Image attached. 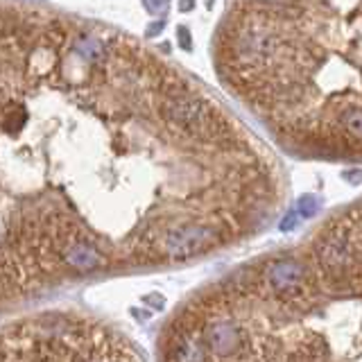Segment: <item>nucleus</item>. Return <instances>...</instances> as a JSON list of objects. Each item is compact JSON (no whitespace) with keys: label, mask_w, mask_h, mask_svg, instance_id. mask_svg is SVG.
<instances>
[{"label":"nucleus","mask_w":362,"mask_h":362,"mask_svg":"<svg viewBox=\"0 0 362 362\" xmlns=\"http://www.w3.org/2000/svg\"><path fill=\"white\" fill-rule=\"evenodd\" d=\"M59 256H62V261L68 268L77 272H93L102 268V263H105L100 251L82 238H68L66 242H62L59 245Z\"/></svg>","instance_id":"obj_8"},{"label":"nucleus","mask_w":362,"mask_h":362,"mask_svg":"<svg viewBox=\"0 0 362 362\" xmlns=\"http://www.w3.org/2000/svg\"><path fill=\"white\" fill-rule=\"evenodd\" d=\"M317 265L326 276L342 279L356 265V247L346 229H333L317 245Z\"/></svg>","instance_id":"obj_6"},{"label":"nucleus","mask_w":362,"mask_h":362,"mask_svg":"<svg viewBox=\"0 0 362 362\" xmlns=\"http://www.w3.org/2000/svg\"><path fill=\"white\" fill-rule=\"evenodd\" d=\"M263 285L279 299H301L308 290V270L297 258H276L263 268Z\"/></svg>","instance_id":"obj_5"},{"label":"nucleus","mask_w":362,"mask_h":362,"mask_svg":"<svg viewBox=\"0 0 362 362\" xmlns=\"http://www.w3.org/2000/svg\"><path fill=\"white\" fill-rule=\"evenodd\" d=\"M206 5H209V7H213V0H206Z\"/></svg>","instance_id":"obj_19"},{"label":"nucleus","mask_w":362,"mask_h":362,"mask_svg":"<svg viewBox=\"0 0 362 362\" xmlns=\"http://www.w3.org/2000/svg\"><path fill=\"white\" fill-rule=\"evenodd\" d=\"M0 362H138L114 331L50 313L0 328Z\"/></svg>","instance_id":"obj_1"},{"label":"nucleus","mask_w":362,"mask_h":362,"mask_svg":"<svg viewBox=\"0 0 362 362\" xmlns=\"http://www.w3.org/2000/svg\"><path fill=\"white\" fill-rule=\"evenodd\" d=\"M168 362H211L204 335L197 326L172 328L168 339Z\"/></svg>","instance_id":"obj_7"},{"label":"nucleus","mask_w":362,"mask_h":362,"mask_svg":"<svg viewBox=\"0 0 362 362\" xmlns=\"http://www.w3.org/2000/svg\"><path fill=\"white\" fill-rule=\"evenodd\" d=\"M294 211H297L304 220L313 218V216H317V211H320V199H317L315 195H301L297 199V204H294Z\"/></svg>","instance_id":"obj_11"},{"label":"nucleus","mask_w":362,"mask_h":362,"mask_svg":"<svg viewBox=\"0 0 362 362\" xmlns=\"http://www.w3.org/2000/svg\"><path fill=\"white\" fill-rule=\"evenodd\" d=\"M249 3H256L261 7H270V10H287V7L294 5V0H249Z\"/></svg>","instance_id":"obj_13"},{"label":"nucleus","mask_w":362,"mask_h":362,"mask_svg":"<svg viewBox=\"0 0 362 362\" xmlns=\"http://www.w3.org/2000/svg\"><path fill=\"white\" fill-rule=\"evenodd\" d=\"M143 5L150 14H166L168 10V0H143Z\"/></svg>","instance_id":"obj_14"},{"label":"nucleus","mask_w":362,"mask_h":362,"mask_svg":"<svg viewBox=\"0 0 362 362\" xmlns=\"http://www.w3.org/2000/svg\"><path fill=\"white\" fill-rule=\"evenodd\" d=\"M301 220H304V218H301L297 211H292V213H287V216H285L283 220H281L279 229H281V231H292V229H297V227H299Z\"/></svg>","instance_id":"obj_12"},{"label":"nucleus","mask_w":362,"mask_h":362,"mask_svg":"<svg viewBox=\"0 0 362 362\" xmlns=\"http://www.w3.org/2000/svg\"><path fill=\"white\" fill-rule=\"evenodd\" d=\"M164 27H166L164 21H157V23H152L150 27H147V36H157Z\"/></svg>","instance_id":"obj_16"},{"label":"nucleus","mask_w":362,"mask_h":362,"mask_svg":"<svg viewBox=\"0 0 362 362\" xmlns=\"http://www.w3.org/2000/svg\"><path fill=\"white\" fill-rule=\"evenodd\" d=\"M283 46L281 32L263 18L242 21L231 32V50L233 57L242 64H265L274 59Z\"/></svg>","instance_id":"obj_3"},{"label":"nucleus","mask_w":362,"mask_h":362,"mask_svg":"<svg viewBox=\"0 0 362 362\" xmlns=\"http://www.w3.org/2000/svg\"><path fill=\"white\" fill-rule=\"evenodd\" d=\"M220 242V231L211 224H177L159 238V254L170 261H186L213 249Z\"/></svg>","instance_id":"obj_4"},{"label":"nucleus","mask_w":362,"mask_h":362,"mask_svg":"<svg viewBox=\"0 0 362 362\" xmlns=\"http://www.w3.org/2000/svg\"><path fill=\"white\" fill-rule=\"evenodd\" d=\"M177 36H179V43H181L183 50H190V48H193V41H190V32H188L186 27H179V29H177Z\"/></svg>","instance_id":"obj_15"},{"label":"nucleus","mask_w":362,"mask_h":362,"mask_svg":"<svg viewBox=\"0 0 362 362\" xmlns=\"http://www.w3.org/2000/svg\"><path fill=\"white\" fill-rule=\"evenodd\" d=\"M73 48H75V53L88 64H98L100 59L105 57V46H102V41L98 36H91V34H79L75 43H73Z\"/></svg>","instance_id":"obj_10"},{"label":"nucleus","mask_w":362,"mask_h":362,"mask_svg":"<svg viewBox=\"0 0 362 362\" xmlns=\"http://www.w3.org/2000/svg\"><path fill=\"white\" fill-rule=\"evenodd\" d=\"M195 7V0H179V10L181 12H190Z\"/></svg>","instance_id":"obj_18"},{"label":"nucleus","mask_w":362,"mask_h":362,"mask_svg":"<svg viewBox=\"0 0 362 362\" xmlns=\"http://www.w3.org/2000/svg\"><path fill=\"white\" fill-rule=\"evenodd\" d=\"M335 129L342 136L362 143V105L349 102V105L339 107L335 112Z\"/></svg>","instance_id":"obj_9"},{"label":"nucleus","mask_w":362,"mask_h":362,"mask_svg":"<svg viewBox=\"0 0 362 362\" xmlns=\"http://www.w3.org/2000/svg\"><path fill=\"white\" fill-rule=\"evenodd\" d=\"M346 181H351V183H360L362 181V170H351V172H346Z\"/></svg>","instance_id":"obj_17"},{"label":"nucleus","mask_w":362,"mask_h":362,"mask_svg":"<svg viewBox=\"0 0 362 362\" xmlns=\"http://www.w3.org/2000/svg\"><path fill=\"white\" fill-rule=\"evenodd\" d=\"M161 116L170 125L179 127L183 134L199 140H216L222 136L224 125L218 120V114L204 100L188 93H172L161 105Z\"/></svg>","instance_id":"obj_2"}]
</instances>
